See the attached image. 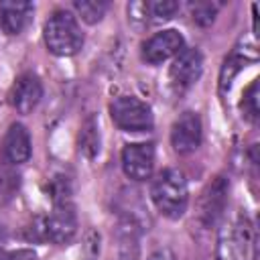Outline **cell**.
<instances>
[{
	"label": "cell",
	"instance_id": "1",
	"mask_svg": "<svg viewBox=\"0 0 260 260\" xmlns=\"http://www.w3.org/2000/svg\"><path fill=\"white\" fill-rule=\"evenodd\" d=\"M152 201L156 209L169 217V219H179L189 203V189L185 175L177 169H165L158 173V177L152 181L150 189Z\"/></svg>",
	"mask_w": 260,
	"mask_h": 260
},
{
	"label": "cell",
	"instance_id": "2",
	"mask_svg": "<svg viewBox=\"0 0 260 260\" xmlns=\"http://www.w3.org/2000/svg\"><path fill=\"white\" fill-rule=\"evenodd\" d=\"M47 49L57 57H71L83 45V32L69 10H55L43 28Z\"/></svg>",
	"mask_w": 260,
	"mask_h": 260
},
{
	"label": "cell",
	"instance_id": "3",
	"mask_svg": "<svg viewBox=\"0 0 260 260\" xmlns=\"http://www.w3.org/2000/svg\"><path fill=\"white\" fill-rule=\"evenodd\" d=\"M110 114L114 124L126 132H148L154 124L150 106L132 95L116 98L110 106Z\"/></svg>",
	"mask_w": 260,
	"mask_h": 260
},
{
	"label": "cell",
	"instance_id": "4",
	"mask_svg": "<svg viewBox=\"0 0 260 260\" xmlns=\"http://www.w3.org/2000/svg\"><path fill=\"white\" fill-rule=\"evenodd\" d=\"M252 244V232L246 219L225 223L217 238L215 260H246L248 246Z\"/></svg>",
	"mask_w": 260,
	"mask_h": 260
},
{
	"label": "cell",
	"instance_id": "5",
	"mask_svg": "<svg viewBox=\"0 0 260 260\" xmlns=\"http://www.w3.org/2000/svg\"><path fill=\"white\" fill-rule=\"evenodd\" d=\"M228 181L225 177H215L201 193L199 197V207H197V217L205 228H211L225 211V203H228Z\"/></svg>",
	"mask_w": 260,
	"mask_h": 260
},
{
	"label": "cell",
	"instance_id": "6",
	"mask_svg": "<svg viewBox=\"0 0 260 260\" xmlns=\"http://www.w3.org/2000/svg\"><path fill=\"white\" fill-rule=\"evenodd\" d=\"M77 232V215L71 201L55 203L53 211L45 217V234L53 244H67Z\"/></svg>",
	"mask_w": 260,
	"mask_h": 260
},
{
	"label": "cell",
	"instance_id": "7",
	"mask_svg": "<svg viewBox=\"0 0 260 260\" xmlns=\"http://www.w3.org/2000/svg\"><path fill=\"white\" fill-rule=\"evenodd\" d=\"M122 169L134 181H146L154 169V146L150 142H132L122 150Z\"/></svg>",
	"mask_w": 260,
	"mask_h": 260
},
{
	"label": "cell",
	"instance_id": "8",
	"mask_svg": "<svg viewBox=\"0 0 260 260\" xmlns=\"http://www.w3.org/2000/svg\"><path fill=\"white\" fill-rule=\"evenodd\" d=\"M183 35L175 28H167L160 30L156 35H152L144 45H142V59L150 65H158L171 57H177L185 47Z\"/></svg>",
	"mask_w": 260,
	"mask_h": 260
},
{
	"label": "cell",
	"instance_id": "9",
	"mask_svg": "<svg viewBox=\"0 0 260 260\" xmlns=\"http://www.w3.org/2000/svg\"><path fill=\"white\" fill-rule=\"evenodd\" d=\"M201 118L197 112H183L171 128V144L179 154H189L201 144Z\"/></svg>",
	"mask_w": 260,
	"mask_h": 260
},
{
	"label": "cell",
	"instance_id": "10",
	"mask_svg": "<svg viewBox=\"0 0 260 260\" xmlns=\"http://www.w3.org/2000/svg\"><path fill=\"white\" fill-rule=\"evenodd\" d=\"M201 71H203V57L197 49H183L173 65H171V81L175 87L179 89H185V87H191L199 77H201Z\"/></svg>",
	"mask_w": 260,
	"mask_h": 260
},
{
	"label": "cell",
	"instance_id": "11",
	"mask_svg": "<svg viewBox=\"0 0 260 260\" xmlns=\"http://www.w3.org/2000/svg\"><path fill=\"white\" fill-rule=\"evenodd\" d=\"M32 152V142H30V134L26 130V126L14 122L8 126L4 138H2V156L8 165L16 167L22 165L30 158Z\"/></svg>",
	"mask_w": 260,
	"mask_h": 260
},
{
	"label": "cell",
	"instance_id": "12",
	"mask_svg": "<svg viewBox=\"0 0 260 260\" xmlns=\"http://www.w3.org/2000/svg\"><path fill=\"white\" fill-rule=\"evenodd\" d=\"M43 98V85L37 75L24 73L20 75L10 89V104L18 114H28L37 108Z\"/></svg>",
	"mask_w": 260,
	"mask_h": 260
},
{
	"label": "cell",
	"instance_id": "13",
	"mask_svg": "<svg viewBox=\"0 0 260 260\" xmlns=\"http://www.w3.org/2000/svg\"><path fill=\"white\" fill-rule=\"evenodd\" d=\"M32 2H2L0 4V26L6 35H18L32 16Z\"/></svg>",
	"mask_w": 260,
	"mask_h": 260
},
{
	"label": "cell",
	"instance_id": "14",
	"mask_svg": "<svg viewBox=\"0 0 260 260\" xmlns=\"http://www.w3.org/2000/svg\"><path fill=\"white\" fill-rule=\"evenodd\" d=\"M79 150L87 158H93L100 152V130H98V124H95L93 118L85 120V124L81 128V134H79Z\"/></svg>",
	"mask_w": 260,
	"mask_h": 260
},
{
	"label": "cell",
	"instance_id": "15",
	"mask_svg": "<svg viewBox=\"0 0 260 260\" xmlns=\"http://www.w3.org/2000/svg\"><path fill=\"white\" fill-rule=\"evenodd\" d=\"M73 6L77 10V14L81 16V20H85L87 24L100 22L108 10V2H104V0H75Z\"/></svg>",
	"mask_w": 260,
	"mask_h": 260
},
{
	"label": "cell",
	"instance_id": "16",
	"mask_svg": "<svg viewBox=\"0 0 260 260\" xmlns=\"http://www.w3.org/2000/svg\"><path fill=\"white\" fill-rule=\"evenodd\" d=\"M246 65V59L238 53H232L225 61H223V67H221V73H219V89L221 91H228L234 77L238 75V71Z\"/></svg>",
	"mask_w": 260,
	"mask_h": 260
},
{
	"label": "cell",
	"instance_id": "17",
	"mask_svg": "<svg viewBox=\"0 0 260 260\" xmlns=\"http://www.w3.org/2000/svg\"><path fill=\"white\" fill-rule=\"evenodd\" d=\"M242 112L246 116V120L256 122L260 108H258V79H254L250 83V87L244 91V100H242Z\"/></svg>",
	"mask_w": 260,
	"mask_h": 260
},
{
	"label": "cell",
	"instance_id": "18",
	"mask_svg": "<svg viewBox=\"0 0 260 260\" xmlns=\"http://www.w3.org/2000/svg\"><path fill=\"white\" fill-rule=\"evenodd\" d=\"M6 162V160H4ZM18 175L12 171V165H2L0 167V193H2V197H12L14 195V191L18 189Z\"/></svg>",
	"mask_w": 260,
	"mask_h": 260
},
{
	"label": "cell",
	"instance_id": "19",
	"mask_svg": "<svg viewBox=\"0 0 260 260\" xmlns=\"http://www.w3.org/2000/svg\"><path fill=\"white\" fill-rule=\"evenodd\" d=\"M177 10H179V2H175V0H154V2H148V12L156 20H169V18H173L177 14Z\"/></svg>",
	"mask_w": 260,
	"mask_h": 260
},
{
	"label": "cell",
	"instance_id": "20",
	"mask_svg": "<svg viewBox=\"0 0 260 260\" xmlns=\"http://www.w3.org/2000/svg\"><path fill=\"white\" fill-rule=\"evenodd\" d=\"M191 14H193V20L201 26H207L213 22L215 14H217V4H211V2H195L191 6Z\"/></svg>",
	"mask_w": 260,
	"mask_h": 260
},
{
	"label": "cell",
	"instance_id": "21",
	"mask_svg": "<svg viewBox=\"0 0 260 260\" xmlns=\"http://www.w3.org/2000/svg\"><path fill=\"white\" fill-rule=\"evenodd\" d=\"M148 2H132L128 4V18L132 22L140 20V24H146L148 22Z\"/></svg>",
	"mask_w": 260,
	"mask_h": 260
},
{
	"label": "cell",
	"instance_id": "22",
	"mask_svg": "<svg viewBox=\"0 0 260 260\" xmlns=\"http://www.w3.org/2000/svg\"><path fill=\"white\" fill-rule=\"evenodd\" d=\"M0 260H37L32 250H14V252H0Z\"/></svg>",
	"mask_w": 260,
	"mask_h": 260
},
{
	"label": "cell",
	"instance_id": "23",
	"mask_svg": "<svg viewBox=\"0 0 260 260\" xmlns=\"http://www.w3.org/2000/svg\"><path fill=\"white\" fill-rule=\"evenodd\" d=\"M148 260H175L173 256H171V252H167V250H162V252H156V254H152Z\"/></svg>",
	"mask_w": 260,
	"mask_h": 260
}]
</instances>
